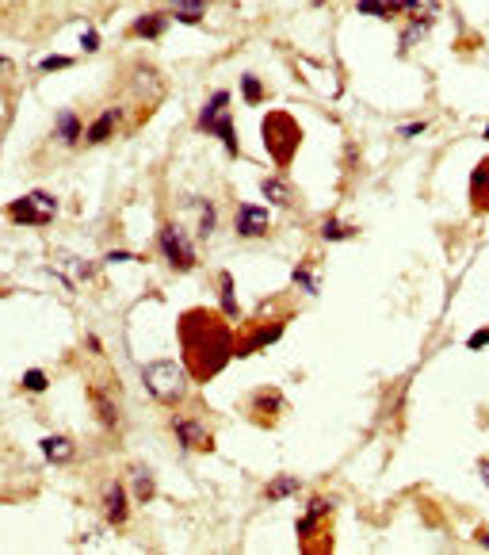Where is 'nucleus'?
<instances>
[{"instance_id": "obj_1", "label": "nucleus", "mask_w": 489, "mask_h": 555, "mask_svg": "<svg viewBox=\"0 0 489 555\" xmlns=\"http://www.w3.org/2000/svg\"><path fill=\"white\" fill-rule=\"evenodd\" d=\"M180 352H184V367L195 383H206L233 360V333L230 326L206 306L180 314Z\"/></svg>"}, {"instance_id": "obj_2", "label": "nucleus", "mask_w": 489, "mask_h": 555, "mask_svg": "<svg viewBox=\"0 0 489 555\" xmlns=\"http://www.w3.org/2000/svg\"><path fill=\"white\" fill-rule=\"evenodd\" d=\"M142 383L157 403H180L187 387V367L176 360H157V364L142 367Z\"/></svg>"}, {"instance_id": "obj_3", "label": "nucleus", "mask_w": 489, "mask_h": 555, "mask_svg": "<svg viewBox=\"0 0 489 555\" xmlns=\"http://www.w3.org/2000/svg\"><path fill=\"white\" fill-rule=\"evenodd\" d=\"M298 142H302L298 123H294L287 111H267L264 115V146H267V153L276 157V165L291 161L294 150H298Z\"/></svg>"}, {"instance_id": "obj_4", "label": "nucleus", "mask_w": 489, "mask_h": 555, "mask_svg": "<svg viewBox=\"0 0 489 555\" xmlns=\"http://www.w3.org/2000/svg\"><path fill=\"white\" fill-rule=\"evenodd\" d=\"M157 245H160V253H165V260H169V269H176V272H191V269H195V245H191V238H187L176 223L160 226Z\"/></svg>"}, {"instance_id": "obj_5", "label": "nucleus", "mask_w": 489, "mask_h": 555, "mask_svg": "<svg viewBox=\"0 0 489 555\" xmlns=\"http://www.w3.org/2000/svg\"><path fill=\"white\" fill-rule=\"evenodd\" d=\"M8 215H12L16 226H46L53 215H58V203H53V196H46V192H31V196L12 199Z\"/></svg>"}, {"instance_id": "obj_6", "label": "nucleus", "mask_w": 489, "mask_h": 555, "mask_svg": "<svg viewBox=\"0 0 489 555\" xmlns=\"http://www.w3.org/2000/svg\"><path fill=\"white\" fill-rule=\"evenodd\" d=\"M283 337V322H267V326H257L249 337H241V345H233V356H249L257 349H267V345H276Z\"/></svg>"}, {"instance_id": "obj_7", "label": "nucleus", "mask_w": 489, "mask_h": 555, "mask_svg": "<svg viewBox=\"0 0 489 555\" xmlns=\"http://www.w3.org/2000/svg\"><path fill=\"white\" fill-rule=\"evenodd\" d=\"M267 223H272V215H267L264 207L245 203V207L237 211V234H241V238H264V234H267Z\"/></svg>"}, {"instance_id": "obj_8", "label": "nucleus", "mask_w": 489, "mask_h": 555, "mask_svg": "<svg viewBox=\"0 0 489 555\" xmlns=\"http://www.w3.org/2000/svg\"><path fill=\"white\" fill-rule=\"evenodd\" d=\"M104 510H107V525H126V486L123 483H107V490H104Z\"/></svg>"}, {"instance_id": "obj_9", "label": "nucleus", "mask_w": 489, "mask_h": 555, "mask_svg": "<svg viewBox=\"0 0 489 555\" xmlns=\"http://www.w3.org/2000/svg\"><path fill=\"white\" fill-rule=\"evenodd\" d=\"M119 119H123V108H107L104 115L96 119V123H88V131H84V142H88V146H99V142H107V138L115 135Z\"/></svg>"}, {"instance_id": "obj_10", "label": "nucleus", "mask_w": 489, "mask_h": 555, "mask_svg": "<svg viewBox=\"0 0 489 555\" xmlns=\"http://www.w3.org/2000/svg\"><path fill=\"white\" fill-rule=\"evenodd\" d=\"M394 16H409V19H436L440 16V0H390Z\"/></svg>"}, {"instance_id": "obj_11", "label": "nucleus", "mask_w": 489, "mask_h": 555, "mask_svg": "<svg viewBox=\"0 0 489 555\" xmlns=\"http://www.w3.org/2000/svg\"><path fill=\"white\" fill-rule=\"evenodd\" d=\"M172 429H176V440H180L184 448H211V437H206L203 421L187 418V421H176Z\"/></svg>"}, {"instance_id": "obj_12", "label": "nucleus", "mask_w": 489, "mask_h": 555, "mask_svg": "<svg viewBox=\"0 0 489 555\" xmlns=\"http://www.w3.org/2000/svg\"><path fill=\"white\" fill-rule=\"evenodd\" d=\"M169 4H172V16L180 23H187V27L203 23V16H206V0H169Z\"/></svg>"}, {"instance_id": "obj_13", "label": "nucleus", "mask_w": 489, "mask_h": 555, "mask_svg": "<svg viewBox=\"0 0 489 555\" xmlns=\"http://www.w3.org/2000/svg\"><path fill=\"white\" fill-rule=\"evenodd\" d=\"M73 440L69 437H43V456L50 460V464H69L73 460Z\"/></svg>"}, {"instance_id": "obj_14", "label": "nucleus", "mask_w": 489, "mask_h": 555, "mask_svg": "<svg viewBox=\"0 0 489 555\" xmlns=\"http://www.w3.org/2000/svg\"><path fill=\"white\" fill-rule=\"evenodd\" d=\"M226 104H230V92H222V89H218L211 100H206V108L199 111V131H203V135H211L214 119H218V115L226 111Z\"/></svg>"}, {"instance_id": "obj_15", "label": "nucleus", "mask_w": 489, "mask_h": 555, "mask_svg": "<svg viewBox=\"0 0 489 555\" xmlns=\"http://www.w3.org/2000/svg\"><path fill=\"white\" fill-rule=\"evenodd\" d=\"M92 406H96V414H99V421H104V429H115L119 425V414H115V403H111V394L104 391V387H92Z\"/></svg>"}, {"instance_id": "obj_16", "label": "nucleus", "mask_w": 489, "mask_h": 555, "mask_svg": "<svg viewBox=\"0 0 489 555\" xmlns=\"http://www.w3.org/2000/svg\"><path fill=\"white\" fill-rule=\"evenodd\" d=\"M165 27H169V16H165V12H150V16H138V19H134L130 31L138 38H157Z\"/></svg>"}, {"instance_id": "obj_17", "label": "nucleus", "mask_w": 489, "mask_h": 555, "mask_svg": "<svg viewBox=\"0 0 489 555\" xmlns=\"http://www.w3.org/2000/svg\"><path fill=\"white\" fill-rule=\"evenodd\" d=\"M428 27H432V19H409V27H405V35L398 38V54H409L413 46H417L420 38L428 35Z\"/></svg>"}, {"instance_id": "obj_18", "label": "nucleus", "mask_w": 489, "mask_h": 555, "mask_svg": "<svg viewBox=\"0 0 489 555\" xmlns=\"http://www.w3.org/2000/svg\"><path fill=\"white\" fill-rule=\"evenodd\" d=\"M211 131H214L218 138H222L226 153H230V157H237V131H233V119L226 115V111H222L218 119H214V126H211Z\"/></svg>"}, {"instance_id": "obj_19", "label": "nucleus", "mask_w": 489, "mask_h": 555, "mask_svg": "<svg viewBox=\"0 0 489 555\" xmlns=\"http://www.w3.org/2000/svg\"><path fill=\"white\" fill-rule=\"evenodd\" d=\"M53 135L62 138L65 146H73L80 138V119L73 115V111H62V115H58V126H53Z\"/></svg>"}, {"instance_id": "obj_20", "label": "nucleus", "mask_w": 489, "mask_h": 555, "mask_svg": "<svg viewBox=\"0 0 489 555\" xmlns=\"http://www.w3.org/2000/svg\"><path fill=\"white\" fill-rule=\"evenodd\" d=\"M218 291H222V314H226V318H237L241 306H237V295H233V276H230V272L218 276Z\"/></svg>"}, {"instance_id": "obj_21", "label": "nucleus", "mask_w": 489, "mask_h": 555, "mask_svg": "<svg viewBox=\"0 0 489 555\" xmlns=\"http://www.w3.org/2000/svg\"><path fill=\"white\" fill-rule=\"evenodd\" d=\"M294 490H302V483H298L294 475H279V479L267 483V498H272V501H276V498H291Z\"/></svg>"}, {"instance_id": "obj_22", "label": "nucleus", "mask_w": 489, "mask_h": 555, "mask_svg": "<svg viewBox=\"0 0 489 555\" xmlns=\"http://www.w3.org/2000/svg\"><path fill=\"white\" fill-rule=\"evenodd\" d=\"M359 16H379V19H394V4L390 0H359L356 4Z\"/></svg>"}, {"instance_id": "obj_23", "label": "nucleus", "mask_w": 489, "mask_h": 555, "mask_svg": "<svg viewBox=\"0 0 489 555\" xmlns=\"http://www.w3.org/2000/svg\"><path fill=\"white\" fill-rule=\"evenodd\" d=\"M241 92H245L249 104H260V100H264V84H260L257 73H241Z\"/></svg>"}, {"instance_id": "obj_24", "label": "nucleus", "mask_w": 489, "mask_h": 555, "mask_svg": "<svg viewBox=\"0 0 489 555\" xmlns=\"http://www.w3.org/2000/svg\"><path fill=\"white\" fill-rule=\"evenodd\" d=\"M134 494H138L142 501H150V498H153V479H150V471H145L142 464L134 467Z\"/></svg>"}, {"instance_id": "obj_25", "label": "nucleus", "mask_w": 489, "mask_h": 555, "mask_svg": "<svg viewBox=\"0 0 489 555\" xmlns=\"http://www.w3.org/2000/svg\"><path fill=\"white\" fill-rule=\"evenodd\" d=\"M260 188H264V199H272V203H279V207H287V199H291V196H287V184H283V180H276V177L264 180Z\"/></svg>"}, {"instance_id": "obj_26", "label": "nucleus", "mask_w": 489, "mask_h": 555, "mask_svg": "<svg viewBox=\"0 0 489 555\" xmlns=\"http://www.w3.org/2000/svg\"><path fill=\"white\" fill-rule=\"evenodd\" d=\"M352 226H344V223H337V218H329V223L321 226V238H325V242H344V238H352Z\"/></svg>"}, {"instance_id": "obj_27", "label": "nucleus", "mask_w": 489, "mask_h": 555, "mask_svg": "<svg viewBox=\"0 0 489 555\" xmlns=\"http://www.w3.org/2000/svg\"><path fill=\"white\" fill-rule=\"evenodd\" d=\"M199 211H203V223H199V238H211L214 226H218V215H214L211 203H199Z\"/></svg>"}, {"instance_id": "obj_28", "label": "nucleus", "mask_w": 489, "mask_h": 555, "mask_svg": "<svg viewBox=\"0 0 489 555\" xmlns=\"http://www.w3.org/2000/svg\"><path fill=\"white\" fill-rule=\"evenodd\" d=\"M279 406H283V394H279V391H260L257 394V410H279Z\"/></svg>"}, {"instance_id": "obj_29", "label": "nucleus", "mask_w": 489, "mask_h": 555, "mask_svg": "<svg viewBox=\"0 0 489 555\" xmlns=\"http://www.w3.org/2000/svg\"><path fill=\"white\" fill-rule=\"evenodd\" d=\"M69 65H73V58L50 54V58H43V62H38V69H43V73H53V69H69Z\"/></svg>"}, {"instance_id": "obj_30", "label": "nucleus", "mask_w": 489, "mask_h": 555, "mask_svg": "<svg viewBox=\"0 0 489 555\" xmlns=\"http://www.w3.org/2000/svg\"><path fill=\"white\" fill-rule=\"evenodd\" d=\"M294 287H306L310 295H318V280L310 276V269H294Z\"/></svg>"}, {"instance_id": "obj_31", "label": "nucleus", "mask_w": 489, "mask_h": 555, "mask_svg": "<svg viewBox=\"0 0 489 555\" xmlns=\"http://www.w3.org/2000/svg\"><path fill=\"white\" fill-rule=\"evenodd\" d=\"M23 387L27 391H46V376L38 372V367H31V372L23 376Z\"/></svg>"}, {"instance_id": "obj_32", "label": "nucleus", "mask_w": 489, "mask_h": 555, "mask_svg": "<svg viewBox=\"0 0 489 555\" xmlns=\"http://www.w3.org/2000/svg\"><path fill=\"white\" fill-rule=\"evenodd\" d=\"M486 345H489V330H478V333H474V337H470V341H466V349H470V352H478V349H486Z\"/></svg>"}, {"instance_id": "obj_33", "label": "nucleus", "mask_w": 489, "mask_h": 555, "mask_svg": "<svg viewBox=\"0 0 489 555\" xmlns=\"http://www.w3.org/2000/svg\"><path fill=\"white\" fill-rule=\"evenodd\" d=\"M80 46H84V50H99V35L96 31H84V35H80Z\"/></svg>"}, {"instance_id": "obj_34", "label": "nucleus", "mask_w": 489, "mask_h": 555, "mask_svg": "<svg viewBox=\"0 0 489 555\" xmlns=\"http://www.w3.org/2000/svg\"><path fill=\"white\" fill-rule=\"evenodd\" d=\"M425 131H428V123H409L405 131H401V135H405V138H420Z\"/></svg>"}, {"instance_id": "obj_35", "label": "nucleus", "mask_w": 489, "mask_h": 555, "mask_svg": "<svg viewBox=\"0 0 489 555\" xmlns=\"http://www.w3.org/2000/svg\"><path fill=\"white\" fill-rule=\"evenodd\" d=\"M107 260H111V264H119V260H134V253H123V249H115V253H107Z\"/></svg>"}, {"instance_id": "obj_36", "label": "nucleus", "mask_w": 489, "mask_h": 555, "mask_svg": "<svg viewBox=\"0 0 489 555\" xmlns=\"http://www.w3.org/2000/svg\"><path fill=\"white\" fill-rule=\"evenodd\" d=\"M478 475H481V483L489 486V460H478Z\"/></svg>"}, {"instance_id": "obj_37", "label": "nucleus", "mask_w": 489, "mask_h": 555, "mask_svg": "<svg viewBox=\"0 0 489 555\" xmlns=\"http://www.w3.org/2000/svg\"><path fill=\"white\" fill-rule=\"evenodd\" d=\"M478 540H481V544H486V547H489V532H481V536H478Z\"/></svg>"}, {"instance_id": "obj_38", "label": "nucleus", "mask_w": 489, "mask_h": 555, "mask_svg": "<svg viewBox=\"0 0 489 555\" xmlns=\"http://www.w3.org/2000/svg\"><path fill=\"white\" fill-rule=\"evenodd\" d=\"M481 135H486V142H489V126H486V131H481Z\"/></svg>"}]
</instances>
